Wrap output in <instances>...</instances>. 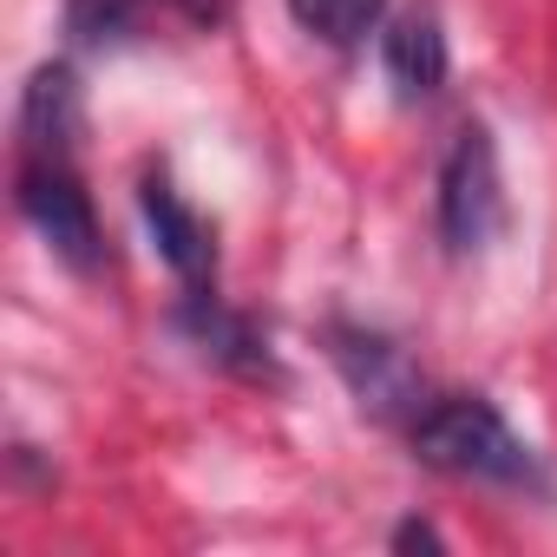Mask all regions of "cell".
<instances>
[{
    "instance_id": "obj_1",
    "label": "cell",
    "mask_w": 557,
    "mask_h": 557,
    "mask_svg": "<svg viewBox=\"0 0 557 557\" xmlns=\"http://www.w3.org/2000/svg\"><path fill=\"white\" fill-rule=\"evenodd\" d=\"M413 453L433 472H453V479L544 492V459L511 433V420L485 394H440V400H426L413 413Z\"/></svg>"
},
{
    "instance_id": "obj_2",
    "label": "cell",
    "mask_w": 557,
    "mask_h": 557,
    "mask_svg": "<svg viewBox=\"0 0 557 557\" xmlns=\"http://www.w3.org/2000/svg\"><path fill=\"white\" fill-rule=\"evenodd\" d=\"M21 216L40 230V243L92 275L106 262V230H99V210H92V190L79 184L73 158H21Z\"/></svg>"
},
{
    "instance_id": "obj_3",
    "label": "cell",
    "mask_w": 557,
    "mask_h": 557,
    "mask_svg": "<svg viewBox=\"0 0 557 557\" xmlns=\"http://www.w3.org/2000/svg\"><path fill=\"white\" fill-rule=\"evenodd\" d=\"M505 223V177H498V145L485 125H459L446 164H440V236L446 249H485Z\"/></svg>"
},
{
    "instance_id": "obj_4",
    "label": "cell",
    "mask_w": 557,
    "mask_h": 557,
    "mask_svg": "<svg viewBox=\"0 0 557 557\" xmlns=\"http://www.w3.org/2000/svg\"><path fill=\"white\" fill-rule=\"evenodd\" d=\"M329 355H335L348 394H355L368 413L394 420V413H420V407H426L413 361H407L387 335H374V329H335V335H329Z\"/></svg>"
},
{
    "instance_id": "obj_5",
    "label": "cell",
    "mask_w": 557,
    "mask_h": 557,
    "mask_svg": "<svg viewBox=\"0 0 557 557\" xmlns=\"http://www.w3.org/2000/svg\"><path fill=\"white\" fill-rule=\"evenodd\" d=\"M158 21L216 27L223 0H66V34L79 47H125V40H145Z\"/></svg>"
},
{
    "instance_id": "obj_6",
    "label": "cell",
    "mask_w": 557,
    "mask_h": 557,
    "mask_svg": "<svg viewBox=\"0 0 557 557\" xmlns=\"http://www.w3.org/2000/svg\"><path fill=\"white\" fill-rule=\"evenodd\" d=\"M138 210H145V223H151V236H158V256L171 262L177 283H184V289H216V236H210V223L171 190V177H145Z\"/></svg>"
},
{
    "instance_id": "obj_7",
    "label": "cell",
    "mask_w": 557,
    "mask_h": 557,
    "mask_svg": "<svg viewBox=\"0 0 557 557\" xmlns=\"http://www.w3.org/2000/svg\"><path fill=\"white\" fill-rule=\"evenodd\" d=\"M381 66H387V79H394V92H400L407 106L433 99V92L446 86V73H453V53H446L440 21H433L426 8L387 21V34H381Z\"/></svg>"
},
{
    "instance_id": "obj_8",
    "label": "cell",
    "mask_w": 557,
    "mask_h": 557,
    "mask_svg": "<svg viewBox=\"0 0 557 557\" xmlns=\"http://www.w3.org/2000/svg\"><path fill=\"white\" fill-rule=\"evenodd\" d=\"M73 138H79V79L66 60H53L21 92V158H73Z\"/></svg>"
},
{
    "instance_id": "obj_9",
    "label": "cell",
    "mask_w": 557,
    "mask_h": 557,
    "mask_svg": "<svg viewBox=\"0 0 557 557\" xmlns=\"http://www.w3.org/2000/svg\"><path fill=\"white\" fill-rule=\"evenodd\" d=\"M177 322H184V335H190L216 368H230V374H269V342H262L243 315H230V309L216 302V289H190Z\"/></svg>"
},
{
    "instance_id": "obj_10",
    "label": "cell",
    "mask_w": 557,
    "mask_h": 557,
    "mask_svg": "<svg viewBox=\"0 0 557 557\" xmlns=\"http://www.w3.org/2000/svg\"><path fill=\"white\" fill-rule=\"evenodd\" d=\"M289 14L302 34H315L329 47H361L387 21V0H289Z\"/></svg>"
},
{
    "instance_id": "obj_11",
    "label": "cell",
    "mask_w": 557,
    "mask_h": 557,
    "mask_svg": "<svg viewBox=\"0 0 557 557\" xmlns=\"http://www.w3.org/2000/svg\"><path fill=\"white\" fill-rule=\"evenodd\" d=\"M440 544H446V537H440L433 524H420V518H407V524L394 531V550H440Z\"/></svg>"
}]
</instances>
